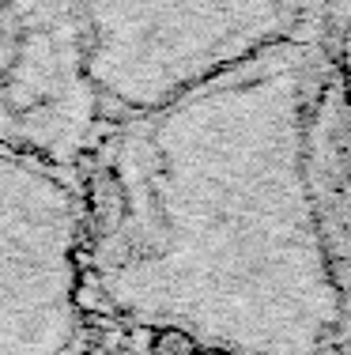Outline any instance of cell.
I'll return each mask as SVG.
<instances>
[{"label":"cell","mask_w":351,"mask_h":355,"mask_svg":"<svg viewBox=\"0 0 351 355\" xmlns=\"http://www.w3.org/2000/svg\"><path fill=\"white\" fill-rule=\"evenodd\" d=\"M197 340L186 329H159L152 336V355H197Z\"/></svg>","instance_id":"6da1fadb"},{"label":"cell","mask_w":351,"mask_h":355,"mask_svg":"<svg viewBox=\"0 0 351 355\" xmlns=\"http://www.w3.org/2000/svg\"><path fill=\"white\" fill-rule=\"evenodd\" d=\"M197 355H231V352H223V348H204V352H197Z\"/></svg>","instance_id":"7a4b0ae2"}]
</instances>
